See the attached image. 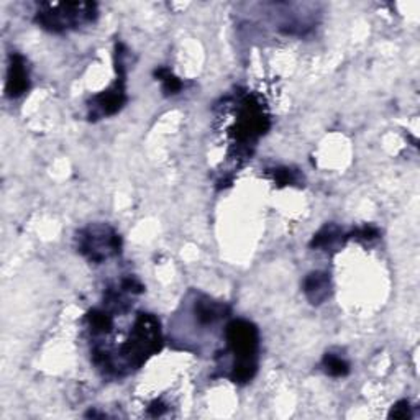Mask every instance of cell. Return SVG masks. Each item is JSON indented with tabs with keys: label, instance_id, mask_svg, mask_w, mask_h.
<instances>
[{
	"label": "cell",
	"instance_id": "1",
	"mask_svg": "<svg viewBox=\"0 0 420 420\" xmlns=\"http://www.w3.org/2000/svg\"><path fill=\"white\" fill-rule=\"evenodd\" d=\"M161 345H163V337H161L159 320L151 314H138L130 335L122 343V347L115 353L94 350V363L115 374L130 373L145 365L150 356L158 353Z\"/></svg>",
	"mask_w": 420,
	"mask_h": 420
},
{
	"label": "cell",
	"instance_id": "13",
	"mask_svg": "<svg viewBox=\"0 0 420 420\" xmlns=\"http://www.w3.org/2000/svg\"><path fill=\"white\" fill-rule=\"evenodd\" d=\"M379 236V230L374 229V227H363V229H358L355 230L353 234H350L347 236V238H356V240H363V241H371L374 238H378Z\"/></svg>",
	"mask_w": 420,
	"mask_h": 420
},
{
	"label": "cell",
	"instance_id": "9",
	"mask_svg": "<svg viewBox=\"0 0 420 420\" xmlns=\"http://www.w3.org/2000/svg\"><path fill=\"white\" fill-rule=\"evenodd\" d=\"M86 322L92 335H107L114 327V315L107 310L94 309L87 314Z\"/></svg>",
	"mask_w": 420,
	"mask_h": 420
},
{
	"label": "cell",
	"instance_id": "7",
	"mask_svg": "<svg viewBox=\"0 0 420 420\" xmlns=\"http://www.w3.org/2000/svg\"><path fill=\"white\" fill-rule=\"evenodd\" d=\"M304 294L309 299L310 304L319 306L324 304L332 294V283L330 276L324 271H314L304 279Z\"/></svg>",
	"mask_w": 420,
	"mask_h": 420
},
{
	"label": "cell",
	"instance_id": "4",
	"mask_svg": "<svg viewBox=\"0 0 420 420\" xmlns=\"http://www.w3.org/2000/svg\"><path fill=\"white\" fill-rule=\"evenodd\" d=\"M122 241L117 231L104 223H94L78 234V250L92 263H104L120 253Z\"/></svg>",
	"mask_w": 420,
	"mask_h": 420
},
{
	"label": "cell",
	"instance_id": "14",
	"mask_svg": "<svg viewBox=\"0 0 420 420\" xmlns=\"http://www.w3.org/2000/svg\"><path fill=\"white\" fill-rule=\"evenodd\" d=\"M409 417H410V405L408 401H399L390 412V419H409Z\"/></svg>",
	"mask_w": 420,
	"mask_h": 420
},
{
	"label": "cell",
	"instance_id": "15",
	"mask_svg": "<svg viewBox=\"0 0 420 420\" xmlns=\"http://www.w3.org/2000/svg\"><path fill=\"white\" fill-rule=\"evenodd\" d=\"M164 410H166V405H164L163 402H159V401L153 402V404H151V408H150V412H151V415H155V417H158V415L163 414Z\"/></svg>",
	"mask_w": 420,
	"mask_h": 420
},
{
	"label": "cell",
	"instance_id": "12",
	"mask_svg": "<svg viewBox=\"0 0 420 420\" xmlns=\"http://www.w3.org/2000/svg\"><path fill=\"white\" fill-rule=\"evenodd\" d=\"M155 76L161 80L163 84V91L166 96H171V94H177L182 89V82L180 79L174 76L171 71L168 68H159L155 71Z\"/></svg>",
	"mask_w": 420,
	"mask_h": 420
},
{
	"label": "cell",
	"instance_id": "8",
	"mask_svg": "<svg viewBox=\"0 0 420 420\" xmlns=\"http://www.w3.org/2000/svg\"><path fill=\"white\" fill-rule=\"evenodd\" d=\"M342 236L343 231L338 229L337 225H333V223H327L325 227H322V229L317 231L314 235V238L310 241V247L317 248V250H329L337 247L338 243H342Z\"/></svg>",
	"mask_w": 420,
	"mask_h": 420
},
{
	"label": "cell",
	"instance_id": "3",
	"mask_svg": "<svg viewBox=\"0 0 420 420\" xmlns=\"http://www.w3.org/2000/svg\"><path fill=\"white\" fill-rule=\"evenodd\" d=\"M96 2H42L35 13V24L51 33L78 30L97 19Z\"/></svg>",
	"mask_w": 420,
	"mask_h": 420
},
{
	"label": "cell",
	"instance_id": "6",
	"mask_svg": "<svg viewBox=\"0 0 420 420\" xmlns=\"http://www.w3.org/2000/svg\"><path fill=\"white\" fill-rule=\"evenodd\" d=\"M30 87V73L26 68L25 58L13 53L10 55V62H8L7 71V82H6V96L10 99H17L21 94H25Z\"/></svg>",
	"mask_w": 420,
	"mask_h": 420
},
{
	"label": "cell",
	"instance_id": "11",
	"mask_svg": "<svg viewBox=\"0 0 420 420\" xmlns=\"http://www.w3.org/2000/svg\"><path fill=\"white\" fill-rule=\"evenodd\" d=\"M270 174L272 176V180H274L276 184H278L279 187H284V186H301L302 176H301V173L297 171V169H292V168H276V169H272V171Z\"/></svg>",
	"mask_w": 420,
	"mask_h": 420
},
{
	"label": "cell",
	"instance_id": "10",
	"mask_svg": "<svg viewBox=\"0 0 420 420\" xmlns=\"http://www.w3.org/2000/svg\"><path fill=\"white\" fill-rule=\"evenodd\" d=\"M322 368L329 376L333 378H343L350 373V363L343 358L340 355H335V353H327L322 360Z\"/></svg>",
	"mask_w": 420,
	"mask_h": 420
},
{
	"label": "cell",
	"instance_id": "2",
	"mask_svg": "<svg viewBox=\"0 0 420 420\" xmlns=\"http://www.w3.org/2000/svg\"><path fill=\"white\" fill-rule=\"evenodd\" d=\"M227 353L231 356L229 378L234 383L252 381L258 369L260 332L252 322L236 319L225 327Z\"/></svg>",
	"mask_w": 420,
	"mask_h": 420
},
{
	"label": "cell",
	"instance_id": "5",
	"mask_svg": "<svg viewBox=\"0 0 420 420\" xmlns=\"http://www.w3.org/2000/svg\"><path fill=\"white\" fill-rule=\"evenodd\" d=\"M125 46L117 44L115 48V60H117V74L119 78L112 86L99 96L92 97L91 104H89V119L97 120L110 117V115L117 114L127 102V89H125Z\"/></svg>",
	"mask_w": 420,
	"mask_h": 420
}]
</instances>
